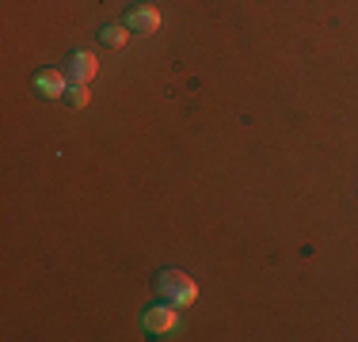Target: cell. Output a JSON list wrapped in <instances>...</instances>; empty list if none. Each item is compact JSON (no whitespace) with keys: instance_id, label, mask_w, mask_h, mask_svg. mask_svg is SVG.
I'll return each instance as SVG.
<instances>
[{"instance_id":"cell-4","label":"cell","mask_w":358,"mask_h":342,"mask_svg":"<svg viewBox=\"0 0 358 342\" xmlns=\"http://www.w3.org/2000/svg\"><path fill=\"white\" fill-rule=\"evenodd\" d=\"M35 91L42 99H57V96L69 91V80H65V73H57V68H42L35 76Z\"/></svg>"},{"instance_id":"cell-7","label":"cell","mask_w":358,"mask_h":342,"mask_svg":"<svg viewBox=\"0 0 358 342\" xmlns=\"http://www.w3.org/2000/svg\"><path fill=\"white\" fill-rule=\"evenodd\" d=\"M65 99H69V107H88V99H92V91H88V84H69V91H65Z\"/></svg>"},{"instance_id":"cell-6","label":"cell","mask_w":358,"mask_h":342,"mask_svg":"<svg viewBox=\"0 0 358 342\" xmlns=\"http://www.w3.org/2000/svg\"><path fill=\"white\" fill-rule=\"evenodd\" d=\"M130 27H126V23H110V27H103L99 31V42H103V46H110V50H122L126 42H130Z\"/></svg>"},{"instance_id":"cell-3","label":"cell","mask_w":358,"mask_h":342,"mask_svg":"<svg viewBox=\"0 0 358 342\" xmlns=\"http://www.w3.org/2000/svg\"><path fill=\"white\" fill-rule=\"evenodd\" d=\"M126 27H130L134 34H157L160 31V12L152 4H141V8H134V12L126 15Z\"/></svg>"},{"instance_id":"cell-1","label":"cell","mask_w":358,"mask_h":342,"mask_svg":"<svg viewBox=\"0 0 358 342\" xmlns=\"http://www.w3.org/2000/svg\"><path fill=\"white\" fill-rule=\"evenodd\" d=\"M157 293L164 297V301H172L176 308H187V304H194L199 301V285H194V278L191 274H183V270H164L157 278Z\"/></svg>"},{"instance_id":"cell-2","label":"cell","mask_w":358,"mask_h":342,"mask_svg":"<svg viewBox=\"0 0 358 342\" xmlns=\"http://www.w3.org/2000/svg\"><path fill=\"white\" fill-rule=\"evenodd\" d=\"M141 323H145L149 335H172V331L179 327V315H176L172 304H157V308H149V312L141 315Z\"/></svg>"},{"instance_id":"cell-5","label":"cell","mask_w":358,"mask_h":342,"mask_svg":"<svg viewBox=\"0 0 358 342\" xmlns=\"http://www.w3.org/2000/svg\"><path fill=\"white\" fill-rule=\"evenodd\" d=\"M96 73H99V61H96V54H88V50H76V54L69 57V76H73L76 84H88Z\"/></svg>"}]
</instances>
